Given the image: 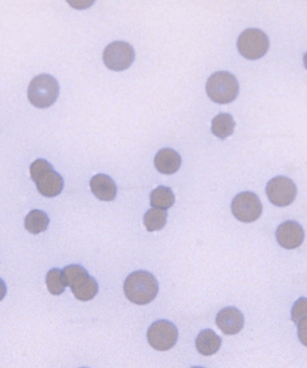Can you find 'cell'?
Segmentation results:
<instances>
[{"mask_svg": "<svg viewBox=\"0 0 307 368\" xmlns=\"http://www.w3.org/2000/svg\"><path fill=\"white\" fill-rule=\"evenodd\" d=\"M126 297L132 303L146 305L156 297L159 291L158 282L146 271H137L130 274L124 285Z\"/></svg>", "mask_w": 307, "mask_h": 368, "instance_id": "cell-1", "label": "cell"}, {"mask_svg": "<svg viewBox=\"0 0 307 368\" xmlns=\"http://www.w3.org/2000/svg\"><path fill=\"white\" fill-rule=\"evenodd\" d=\"M30 173L42 196L52 198L62 193L63 178L47 161L41 159L34 161L30 167Z\"/></svg>", "mask_w": 307, "mask_h": 368, "instance_id": "cell-2", "label": "cell"}, {"mask_svg": "<svg viewBox=\"0 0 307 368\" xmlns=\"http://www.w3.org/2000/svg\"><path fill=\"white\" fill-rule=\"evenodd\" d=\"M66 287L71 289L75 297L81 301L93 299L98 292V283L81 265H70L63 271Z\"/></svg>", "mask_w": 307, "mask_h": 368, "instance_id": "cell-3", "label": "cell"}, {"mask_svg": "<svg viewBox=\"0 0 307 368\" xmlns=\"http://www.w3.org/2000/svg\"><path fill=\"white\" fill-rule=\"evenodd\" d=\"M209 97L220 105H226L236 99L239 84L236 76L228 71L216 72L207 84Z\"/></svg>", "mask_w": 307, "mask_h": 368, "instance_id": "cell-4", "label": "cell"}, {"mask_svg": "<svg viewBox=\"0 0 307 368\" xmlns=\"http://www.w3.org/2000/svg\"><path fill=\"white\" fill-rule=\"evenodd\" d=\"M59 83L55 78L50 75L35 76L29 84L28 95L30 102L39 108L52 106L58 98Z\"/></svg>", "mask_w": 307, "mask_h": 368, "instance_id": "cell-5", "label": "cell"}, {"mask_svg": "<svg viewBox=\"0 0 307 368\" xmlns=\"http://www.w3.org/2000/svg\"><path fill=\"white\" fill-rule=\"evenodd\" d=\"M269 39L261 30L246 29L239 35L238 51L245 58L255 60L262 58L269 49Z\"/></svg>", "mask_w": 307, "mask_h": 368, "instance_id": "cell-6", "label": "cell"}, {"mask_svg": "<svg viewBox=\"0 0 307 368\" xmlns=\"http://www.w3.org/2000/svg\"><path fill=\"white\" fill-rule=\"evenodd\" d=\"M147 337L149 345L154 349L166 352L176 345L178 331L173 323L162 319L150 326Z\"/></svg>", "mask_w": 307, "mask_h": 368, "instance_id": "cell-7", "label": "cell"}, {"mask_svg": "<svg viewBox=\"0 0 307 368\" xmlns=\"http://www.w3.org/2000/svg\"><path fill=\"white\" fill-rule=\"evenodd\" d=\"M231 209L233 215L239 221L252 222L261 216L262 205L255 193L245 191L240 193L233 198Z\"/></svg>", "mask_w": 307, "mask_h": 368, "instance_id": "cell-8", "label": "cell"}, {"mask_svg": "<svg viewBox=\"0 0 307 368\" xmlns=\"http://www.w3.org/2000/svg\"><path fill=\"white\" fill-rule=\"evenodd\" d=\"M135 58L134 47L123 41H116L108 44L103 54L107 67L112 71H120L130 67Z\"/></svg>", "mask_w": 307, "mask_h": 368, "instance_id": "cell-9", "label": "cell"}, {"mask_svg": "<svg viewBox=\"0 0 307 368\" xmlns=\"http://www.w3.org/2000/svg\"><path fill=\"white\" fill-rule=\"evenodd\" d=\"M267 194L270 201L275 206L286 207L296 200L297 189L291 179L278 177L268 183Z\"/></svg>", "mask_w": 307, "mask_h": 368, "instance_id": "cell-10", "label": "cell"}, {"mask_svg": "<svg viewBox=\"0 0 307 368\" xmlns=\"http://www.w3.org/2000/svg\"><path fill=\"white\" fill-rule=\"evenodd\" d=\"M276 237L284 249H296L303 242L304 231L298 222L286 221L277 229Z\"/></svg>", "mask_w": 307, "mask_h": 368, "instance_id": "cell-11", "label": "cell"}, {"mask_svg": "<svg viewBox=\"0 0 307 368\" xmlns=\"http://www.w3.org/2000/svg\"><path fill=\"white\" fill-rule=\"evenodd\" d=\"M244 322L243 313L234 307L222 309L216 319V324L219 329L228 336L239 333L243 328Z\"/></svg>", "mask_w": 307, "mask_h": 368, "instance_id": "cell-12", "label": "cell"}, {"mask_svg": "<svg viewBox=\"0 0 307 368\" xmlns=\"http://www.w3.org/2000/svg\"><path fill=\"white\" fill-rule=\"evenodd\" d=\"M90 186L95 197L102 201H112L117 194L115 182L107 174H98L92 178Z\"/></svg>", "mask_w": 307, "mask_h": 368, "instance_id": "cell-13", "label": "cell"}, {"mask_svg": "<svg viewBox=\"0 0 307 368\" xmlns=\"http://www.w3.org/2000/svg\"><path fill=\"white\" fill-rule=\"evenodd\" d=\"M154 164L161 173L172 174L178 172L182 165V158L175 150L164 148L156 155Z\"/></svg>", "mask_w": 307, "mask_h": 368, "instance_id": "cell-14", "label": "cell"}, {"mask_svg": "<svg viewBox=\"0 0 307 368\" xmlns=\"http://www.w3.org/2000/svg\"><path fill=\"white\" fill-rule=\"evenodd\" d=\"M221 345V338L212 329L202 331L196 340L197 351L206 357L218 352Z\"/></svg>", "mask_w": 307, "mask_h": 368, "instance_id": "cell-15", "label": "cell"}, {"mask_svg": "<svg viewBox=\"0 0 307 368\" xmlns=\"http://www.w3.org/2000/svg\"><path fill=\"white\" fill-rule=\"evenodd\" d=\"M50 225V218L40 210H33L26 216L24 226L32 234L37 235L47 230Z\"/></svg>", "mask_w": 307, "mask_h": 368, "instance_id": "cell-16", "label": "cell"}, {"mask_svg": "<svg viewBox=\"0 0 307 368\" xmlns=\"http://www.w3.org/2000/svg\"><path fill=\"white\" fill-rule=\"evenodd\" d=\"M236 122L230 114L221 113L212 121L213 133L220 138H226L233 134Z\"/></svg>", "mask_w": 307, "mask_h": 368, "instance_id": "cell-17", "label": "cell"}, {"mask_svg": "<svg viewBox=\"0 0 307 368\" xmlns=\"http://www.w3.org/2000/svg\"><path fill=\"white\" fill-rule=\"evenodd\" d=\"M167 216V212L164 209H150L144 216V226L149 232L160 231L166 225Z\"/></svg>", "mask_w": 307, "mask_h": 368, "instance_id": "cell-18", "label": "cell"}, {"mask_svg": "<svg viewBox=\"0 0 307 368\" xmlns=\"http://www.w3.org/2000/svg\"><path fill=\"white\" fill-rule=\"evenodd\" d=\"M151 205L152 207L160 209L170 208L174 202H175V196L170 188L161 186L151 193Z\"/></svg>", "mask_w": 307, "mask_h": 368, "instance_id": "cell-19", "label": "cell"}, {"mask_svg": "<svg viewBox=\"0 0 307 368\" xmlns=\"http://www.w3.org/2000/svg\"><path fill=\"white\" fill-rule=\"evenodd\" d=\"M46 283L51 294L54 295L62 294L66 287L62 271L54 268L48 271L46 277Z\"/></svg>", "mask_w": 307, "mask_h": 368, "instance_id": "cell-20", "label": "cell"}, {"mask_svg": "<svg viewBox=\"0 0 307 368\" xmlns=\"http://www.w3.org/2000/svg\"><path fill=\"white\" fill-rule=\"evenodd\" d=\"M304 319H306V299L302 298L294 305L292 321L296 324H301Z\"/></svg>", "mask_w": 307, "mask_h": 368, "instance_id": "cell-21", "label": "cell"}, {"mask_svg": "<svg viewBox=\"0 0 307 368\" xmlns=\"http://www.w3.org/2000/svg\"><path fill=\"white\" fill-rule=\"evenodd\" d=\"M6 294H7V287H6L4 281L0 279V301L4 299Z\"/></svg>", "mask_w": 307, "mask_h": 368, "instance_id": "cell-22", "label": "cell"}]
</instances>
